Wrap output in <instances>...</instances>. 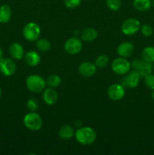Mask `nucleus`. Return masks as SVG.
<instances>
[{"mask_svg":"<svg viewBox=\"0 0 154 155\" xmlns=\"http://www.w3.org/2000/svg\"><path fill=\"white\" fill-rule=\"evenodd\" d=\"M152 98L154 99V89L152 90Z\"/></svg>","mask_w":154,"mask_h":155,"instance_id":"obj_31","label":"nucleus"},{"mask_svg":"<svg viewBox=\"0 0 154 155\" xmlns=\"http://www.w3.org/2000/svg\"><path fill=\"white\" fill-rule=\"evenodd\" d=\"M153 70H154V65H153Z\"/></svg>","mask_w":154,"mask_h":155,"instance_id":"obj_34","label":"nucleus"},{"mask_svg":"<svg viewBox=\"0 0 154 155\" xmlns=\"http://www.w3.org/2000/svg\"><path fill=\"white\" fill-rule=\"evenodd\" d=\"M97 66L95 64L89 61L82 63L79 67V73L85 77H91L96 73Z\"/></svg>","mask_w":154,"mask_h":155,"instance_id":"obj_12","label":"nucleus"},{"mask_svg":"<svg viewBox=\"0 0 154 155\" xmlns=\"http://www.w3.org/2000/svg\"><path fill=\"white\" fill-rule=\"evenodd\" d=\"M26 64L30 67H36L40 63L41 57L36 51H30L24 56Z\"/></svg>","mask_w":154,"mask_h":155,"instance_id":"obj_16","label":"nucleus"},{"mask_svg":"<svg viewBox=\"0 0 154 155\" xmlns=\"http://www.w3.org/2000/svg\"><path fill=\"white\" fill-rule=\"evenodd\" d=\"M46 83L51 88L57 87L61 83V79L58 75L52 74V75L48 76L46 80Z\"/></svg>","mask_w":154,"mask_h":155,"instance_id":"obj_22","label":"nucleus"},{"mask_svg":"<svg viewBox=\"0 0 154 155\" xmlns=\"http://www.w3.org/2000/svg\"><path fill=\"white\" fill-rule=\"evenodd\" d=\"M11 17V9L7 5L0 6V23L6 24L8 22Z\"/></svg>","mask_w":154,"mask_h":155,"instance_id":"obj_17","label":"nucleus"},{"mask_svg":"<svg viewBox=\"0 0 154 155\" xmlns=\"http://www.w3.org/2000/svg\"><path fill=\"white\" fill-rule=\"evenodd\" d=\"M9 54L12 58L15 60H21L24 55V49L19 43H12L9 47Z\"/></svg>","mask_w":154,"mask_h":155,"instance_id":"obj_14","label":"nucleus"},{"mask_svg":"<svg viewBox=\"0 0 154 155\" xmlns=\"http://www.w3.org/2000/svg\"><path fill=\"white\" fill-rule=\"evenodd\" d=\"M75 139L83 145H91L96 140L97 134L95 130L91 127H85L79 129L75 133Z\"/></svg>","mask_w":154,"mask_h":155,"instance_id":"obj_1","label":"nucleus"},{"mask_svg":"<svg viewBox=\"0 0 154 155\" xmlns=\"http://www.w3.org/2000/svg\"><path fill=\"white\" fill-rule=\"evenodd\" d=\"M140 76L137 71H134L128 73L126 77H124L122 80V85L124 87H129V88H135L138 85L140 82Z\"/></svg>","mask_w":154,"mask_h":155,"instance_id":"obj_11","label":"nucleus"},{"mask_svg":"<svg viewBox=\"0 0 154 155\" xmlns=\"http://www.w3.org/2000/svg\"><path fill=\"white\" fill-rule=\"evenodd\" d=\"M113 72L119 75H124L130 71L131 64L125 58H117L113 61L111 65Z\"/></svg>","mask_w":154,"mask_h":155,"instance_id":"obj_5","label":"nucleus"},{"mask_svg":"<svg viewBox=\"0 0 154 155\" xmlns=\"http://www.w3.org/2000/svg\"><path fill=\"white\" fill-rule=\"evenodd\" d=\"M109 62V58L107 55L105 54H101L99 55L95 60V65L98 68H104L107 66V64Z\"/></svg>","mask_w":154,"mask_h":155,"instance_id":"obj_24","label":"nucleus"},{"mask_svg":"<svg viewBox=\"0 0 154 155\" xmlns=\"http://www.w3.org/2000/svg\"><path fill=\"white\" fill-rule=\"evenodd\" d=\"M16 71V64L12 59L2 58L0 59V72L5 77H11Z\"/></svg>","mask_w":154,"mask_h":155,"instance_id":"obj_8","label":"nucleus"},{"mask_svg":"<svg viewBox=\"0 0 154 155\" xmlns=\"http://www.w3.org/2000/svg\"><path fill=\"white\" fill-rule=\"evenodd\" d=\"M41 33L39 26L35 22H30L27 24L23 30V34L27 40L34 42L39 39Z\"/></svg>","mask_w":154,"mask_h":155,"instance_id":"obj_4","label":"nucleus"},{"mask_svg":"<svg viewBox=\"0 0 154 155\" xmlns=\"http://www.w3.org/2000/svg\"><path fill=\"white\" fill-rule=\"evenodd\" d=\"M27 107L31 112H36L39 107V103L35 98H30L27 102Z\"/></svg>","mask_w":154,"mask_h":155,"instance_id":"obj_25","label":"nucleus"},{"mask_svg":"<svg viewBox=\"0 0 154 155\" xmlns=\"http://www.w3.org/2000/svg\"><path fill=\"white\" fill-rule=\"evenodd\" d=\"M141 33L146 37H149L152 35L153 33V30H152V27L147 24H144L141 27Z\"/></svg>","mask_w":154,"mask_h":155,"instance_id":"obj_28","label":"nucleus"},{"mask_svg":"<svg viewBox=\"0 0 154 155\" xmlns=\"http://www.w3.org/2000/svg\"><path fill=\"white\" fill-rule=\"evenodd\" d=\"M152 5L154 7V0H153V1H152Z\"/></svg>","mask_w":154,"mask_h":155,"instance_id":"obj_33","label":"nucleus"},{"mask_svg":"<svg viewBox=\"0 0 154 155\" xmlns=\"http://www.w3.org/2000/svg\"><path fill=\"white\" fill-rule=\"evenodd\" d=\"M42 98H43V101H45V104L52 105V104H55L57 102L58 95H57V92L51 87L45 89Z\"/></svg>","mask_w":154,"mask_h":155,"instance_id":"obj_15","label":"nucleus"},{"mask_svg":"<svg viewBox=\"0 0 154 155\" xmlns=\"http://www.w3.org/2000/svg\"><path fill=\"white\" fill-rule=\"evenodd\" d=\"M107 5L110 10L117 11L121 7L120 0H107Z\"/></svg>","mask_w":154,"mask_h":155,"instance_id":"obj_26","label":"nucleus"},{"mask_svg":"<svg viewBox=\"0 0 154 155\" xmlns=\"http://www.w3.org/2000/svg\"><path fill=\"white\" fill-rule=\"evenodd\" d=\"M58 136L60 139L67 140L74 136V130L69 125H64L59 130Z\"/></svg>","mask_w":154,"mask_h":155,"instance_id":"obj_19","label":"nucleus"},{"mask_svg":"<svg viewBox=\"0 0 154 155\" xmlns=\"http://www.w3.org/2000/svg\"><path fill=\"white\" fill-rule=\"evenodd\" d=\"M140 27V21L135 18H129L125 20L122 25V32L126 36H132L135 34Z\"/></svg>","mask_w":154,"mask_h":155,"instance_id":"obj_7","label":"nucleus"},{"mask_svg":"<svg viewBox=\"0 0 154 155\" xmlns=\"http://www.w3.org/2000/svg\"><path fill=\"white\" fill-rule=\"evenodd\" d=\"M144 83L146 87L153 90L154 89V75L149 74L144 77Z\"/></svg>","mask_w":154,"mask_h":155,"instance_id":"obj_27","label":"nucleus"},{"mask_svg":"<svg viewBox=\"0 0 154 155\" xmlns=\"http://www.w3.org/2000/svg\"><path fill=\"white\" fill-rule=\"evenodd\" d=\"M134 51V45L131 42H125L119 44L117 47V53L119 56L123 58H128L133 54Z\"/></svg>","mask_w":154,"mask_h":155,"instance_id":"obj_13","label":"nucleus"},{"mask_svg":"<svg viewBox=\"0 0 154 155\" xmlns=\"http://www.w3.org/2000/svg\"><path fill=\"white\" fill-rule=\"evenodd\" d=\"M2 55H3V51H2V49L1 48H0V59L2 58Z\"/></svg>","mask_w":154,"mask_h":155,"instance_id":"obj_30","label":"nucleus"},{"mask_svg":"<svg viewBox=\"0 0 154 155\" xmlns=\"http://www.w3.org/2000/svg\"><path fill=\"white\" fill-rule=\"evenodd\" d=\"M98 37V32L95 29L89 27L83 30L81 34V38L85 42H92Z\"/></svg>","mask_w":154,"mask_h":155,"instance_id":"obj_18","label":"nucleus"},{"mask_svg":"<svg viewBox=\"0 0 154 155\" xmlns=\"http://www.w3.org/2000/svg\"><path fill=\"white\" fill-rule=\"evenodd\" d=\"M65 51L69 54H76L81 51L82 48V42L78 38L72 37L66 40L64 44Z\"/></svg>","mask_w":154,"mask_h":155,"instance_id":"obj_10","label":"nucleus"},{"mask_svg":"<svg viewBox=\"0 0 154 155\" xmlns=\"http://www.w3.org/2000/svg\"><path fill=\"white\" fill-rule=\"evenodd\" d=\"M82 0H64V4L69 8H75L81 3Z\"/></svg>","mask_w":154,"mask_h":155,"instance_id":"obj_29","label":"nucleus"},{"mask_svg":"<svg viewBox=\"0 0 154 155\" xmlns=\"http://www.w3.org/2000/svg\"><path fill=\"white\" fill-rule=\"evenodd\" d=\"M142 58L149 63L154 62V47L147 46L145 47L141 52Z\"/></svg>","mask_w":154,"mask_h":155,"instance_id":"obj_21","label":"nucleus"},{"mask_svg":"<svg viewBox=\"0 0 154 155\" xmlns=\"http://www.w3.org/2000/svg\"><path fill=\"white\" fill-rule=\"evenodd\" d=\"M24 124L30 130L38 131L42 127V120L37 113L31 112L25 115L24 118Z\"/></svg>","mask_w":154,"mask_h":155,"instance_id":"obj_3","label":"nucleus"},{"mask_svg":"<svg viewBox=\"0 0 154 155\" xmlns=\"http://www.w3.org/2000/svg\"><path fill=\"white\" fill-rule=\"evenodd\" d=\"M131 67L135 71H137L140 77H144L147 74H151L152 70V66L151 63L143 60V58L134 59L131 62Z\"/></svg>","mask_w":154,"mask_h":155,"instance_id":"obj_6","label":"nucleus"},{"mask_svg":"<svg viewBox=\"0 0 154 155\" xmlns=\"http://www.w3.org/2000/svg\"><path fill=\"white\" fill-rule=\"evenodd\" d=\"M46 81L41 76L33 74L27 77L26 85L27 89L34 93H39L45 89Z\"/></svg>","mask_w":154,"mask_h":155,"instance_id":"obj_2","label":"nucleus"},{"mask_svg":"<svg viewBox=\"0 0 154 155\" xmlns=\"http://www.w3.org/2000/svg\"><path fill=\"white\" fill-rule=\"evenodd\" d=\"M133 5L138 12H146L150 8L152 2L150 0H134Z\"/></svg>","mask_w":154,"mask_h":155,"instance_id":"obj_20","label":"nucleus"},{"mask_svg":"<svg viewBox=\"0 0 154 155\" xmlns=\"http://www.w3.org/2000/svg\"><path fill=\"white\" fill-rule=\"evenodd\" d=\"M125 87L122 84L114 83L107 89V95L113 101H119L125 96Z\"/></svg>","mask_w":154,"mask_h":155,"instance_id":"obj_9","label":"nucleus"},{"mask_svg":"<svg viewBox=\"0 0 154 155\" xmlns=\"http://www.w3.org/2000/svg\"><path fill=\"white\" fill-rule=\"evenodd\" d=\"M2 89H1V87H0V97L2 96Z\"/></svg>","mask_w":154,"mask_h":155,"instance_id":"obj_32","label":"nucleus"},{"mask_svg":"<svg viewBox=\"0 0 154 155\" xmlns=\"http://www.w3.org/2000/svg\"><path fill=\"white\" fill-rule=\"evenodd\" d=\"M36 47L41 51H47L51 47V43L47 39H38L36 42Z\"/></svg>","mask_w":154,"mask_h":155,"instance_id":"obj_23","label":"nucleus"}]
</instances>
